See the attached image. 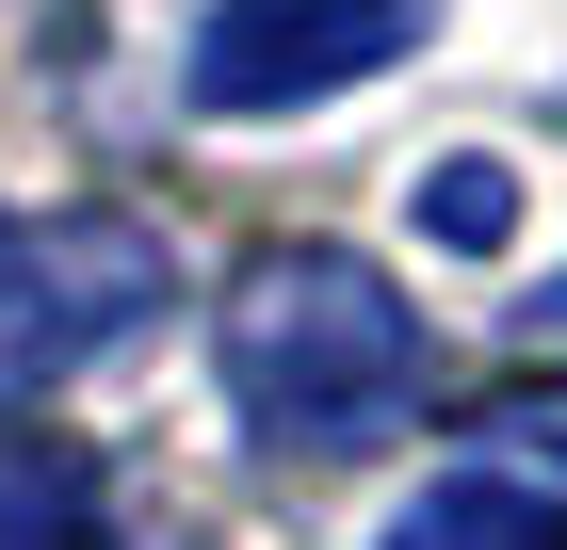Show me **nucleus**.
Masks as SVG:
<instances>
[{"mask_svg": "<svg viewBox=\"0 0 567 550\" xmlns=\"http://www.w3.org/2000/svg\"><path fill=\"white\" fill-rule=\"evenodd\" d=\"M212 356H227L244 437L292 454V469H341V454H373V437H405L422 422V373H437L422 308H405L357 243H260L227 276Z\"/></svg>", "mask_w": 567, "mask_h": 550, "instance_id": "1", "label": "nucleus"}, {"mask_svg": "<svg viewBox=\"0 0 567 550\" xmlns=\"http://www.w3.org/2000/svg\"><path fill=\"white\" fill-rule=\"evenodd\" d=\"M163 308V243L131 211H65V227H0V422L49 405L97 340H131Z\"/></svg>", "mask_w": 567, "mask_h": 550, "instance_id": "2", "label": "nucleus"}, {"mask_svg": "<svg viewBox=\"0 0 567 550\" xmlns=\"http://www.w3.org/2000/svg\"><path fill=\"white\" fill-rule=\"evenodd\" d=\"M422 49V0H212L195 17V114H292Z\"/></svg>", "mask_w": 567, "mask_h": 550, "instance_id": "3", "label": "nucleus"}, {"mask_svg": "<svg viewBox=\"0 0 567 550\" xmlns=\"http://www.w3.org/2000/svg\"><path fill=\"white\" fill-rule=\"evenodd\" d=\"M0 550H114V486L82 437L0 422Z\"/></svg>", "mask_w": 567, "mask_h": 550, "instance_id": "4", "label": "nucleus"}, {"mask_svg": "<svg viewBox=\"0 0 567 550\" xmlns=\"http://www.w3.org/2000/svg\"><path fill=\"white\" fill-rule=\"evenodd\" d=\"M373 550H567V486H535V469H437Z\"/></svg>", "mask_w": 567, "mask_h": 550, "instance_id": "5", "label": "nucleus"}, {"mask_svg": "<svg viewBox=\"0 0 567 550\" xmlns=\"http://www.w3.org/2000/svg\"><path fill=\"white\" fill-rule=\"evenodd\" d=\"M503 227H519V178H503V163H422V243L503 259Z\"/></svg>", "mask_w": 567, "mask_h": 550, "instance_id": "6", "label": "nucleus"}, {"mask_svg": "<svg viewBox=\"0 0 567 550\" xmlns=\"http://www.w3.org/2000/svg\"><path fill=\"white\" fill-rule=\"evenodd\" d=\"M567 469V373H535V388H486L471 405V469Z\"/></svg>", "mask_w": 567, "mask_h": 550, "instance_id": "7", "label": "nucleus"}, {"mask_svg": "<svg viewBox=\"0 0 567 550\" xmlns=\"http://www.w3.org/2000/svg\"><path fill=\"white\" fill-rule=\"evenodd\" d=\"M131 550H212V535H131Z\"/></svg>", "mask_w": 567, "mask_h": 550, "instance_id": "8", "label": "nucleus"}]
</instances>
